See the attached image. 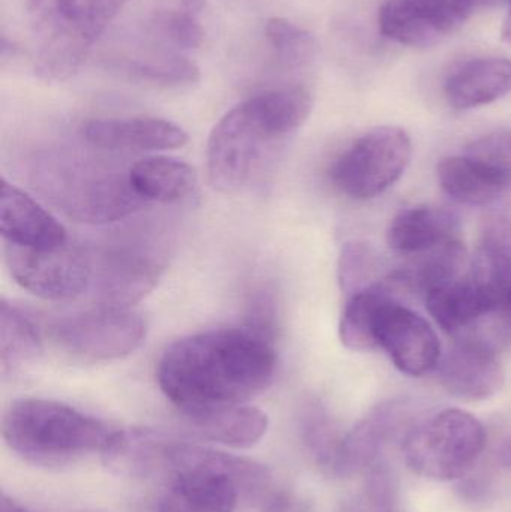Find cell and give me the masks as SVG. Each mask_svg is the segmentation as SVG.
Returning a JSON list of instances; mask_svg holds the SVG:
<instances>
[{"instance_id":"1","label":"cell","mask_w":511,"mask_h":512,"mask_svg":"<svg viewBox=\"0 0 511 512\" xmlns=\"http://www.w3.org/2000/svg\"><path fill=\"white\" fill-rule=\"evenodd\" d=\"M273 339L275 334L249 324L183 337L159 360V388L185 417L243 405L275 379Z\"/></svg>"},{"instance_id":"2","label":"cell","mask_w":511,"mask_h":512,"mask_svg":"<svg viewBox=\"0 0 511 512\" xmlns=\"http://www.w3.org/2000/svg\"><path fill=\"white\" fill-rule=\"evenodd\" d=\"M311 111V93L303 87L261 93L231 108L207 143L213 188L224 194L246 188L273 150L302 128Z\"/></svg>"},{"instance_id":"3","label":"cell","mask_w":511,"mask_h":512,"mask_svg":"<svg viewBox=\"0 0 511 512\" xmlns=\"http://www.w3.org/2000/svg\"><path fill=\"white\" fill-rule=\"evenodd\" d=\"M170 481L153 512H234L242 496H257L270 483L269 469L233 454L173 441Z\"/></svg>"},{"instance_id":"4","label":"cell","mask_w":511,"mask_h":512,"mask_svg":"<svg viewBox=\"0 0 511 512\" xmlns=\"http://www.w3.org/2000/svg\"><path fill=\"white\" fill-rule=\"evenodd\" d=\"M116 430L56 400L11 403L2 423L3 441L36 466H63L89 454L104 453Z\"/></svg>"},{"instance_id":"5","label":"cell","mask_w":511,"mask_h":512,"mask_svg":"<svg viewBox=\"0 0 511 512\" xmlns=\"http://www.w3.org/2000/svg\"><path fill=\"white\" fill-rule=\"evenodd\" d=\"M36 176L63 212L83 224H113L146 206L131 188L128 173L81 159H44Z\"/></svg>"},{"instance_id":"6","label":"cell","mask_w":511,"mask_h":512,"mask_svg":"<svg viewBox=\"0 0 511 512\" xmlns=\"http://www.w3.org/2000/svg\"><path fill=\"white\" fill-rule=\"evenodd\" d=\"M486 432L474 415L446 409L408 430L402 453L408 468L432 481L458 480L482 454Z\"/></svg>"},{"instance_id":"7","label":"cell","mask_w":511,"mask_h":512,"mask_svg":"<svg viewBox=\"0 0 511 512\" xmlns=\"http://www.w3.org/2000/svg\"><path fill=\"white\" fill-rule=\"evenodd\" d=\"M413 155L410 135L398 126H380L357 138L330 170L333 185L357 201L380 197L407 171Z\"/></svg>"},{"instance_id":"8","label":"cell","mask_w":511,"mask_h":512,"mask_svg":"<svg viewBox=\"0 0 511 512\" xmlns=\"http://www.w3.org/2000/svg\"><path fill=\"white\" fill-rule=\"evenodd\" d=\"M147 325L129 307L98 306L54 322L51 337L69 354L111 361L134 354L146 340Z\"/></svg>"},{"instance_id":"9","label":"cell","mask_w":511,"mask_h":512,"mask_svg":"<svg viewBox=\"0 0 511 512\" xmlns=\"http://www.w3.org/2000/svg\"><path fill=\"white\" fill-rule=\"evenodd\" d=\"M5 261L21 288L45 300H74L92 285L90 252L69 245L50 251L5 245Z\"/></svg>"},{"instance_id":"10","label":"cell","mask_w":511,"mask_h":512,"mask_svg":"<svg viewBox=\"0 0 511 512\" xmlns=\"http://www.w3.org/2000/svg\"><path fill=\"white\" fill-rule=\"evenodd\" d=\"M377 345L399 372L413 378L437 369L443 357L432 325L396 297L384 304L378 316Z\"/></svg>"},{"instance_id":"11","label":"cell","mask_w":511,"mask_h":512,"mask_svg":"<svg viewBox=\"0 0 511 512\" xmlns=\"http://www.w3.org/2000/svg\"><path fill=\"white\" fill-rule=\"evenodd\" d=\"M90 291L99 306L131 307L155 289L164 273L159 256L140 248H114L92 254Z\"/></svg>"},{"instance_id":"12","label":"cell","mask_w":511,"mask_h":512,"mask_svg":"<svg viewBox=\"0 0 511 512\" xmlns=\"http://www.w3.org/2000/svg\"><path fill=\"white\" fill-rule=\"evenodd\" d=\"M467 20L461 0H386L378 15L381 35L407 47H429Z\"/></svg>"},{"instance_id":"13","label":"cell","mask_w":511,"mask_h":512,"mask_svg":"<svg viewBox=\"0 0 511 512\" xmlns=\"http://www.w3.org/2000/svg\"><path fill=\"white\" fill-rule=\"evenodd\" d=\"M437 369L444 390L465 402L491 399L506 381L494 346L479 337H462L441 357Z\"/></svg>"},{"instance_id":"14","label":"cell","mask_w":511,"mask_h":512,"mask_svg":"<svg viewBox=\"0 0 511 512\" xmlns=\"http://www.w3.org/2000/svg\"><path fill=\"white\" fill-rule=\"evenodd\" d=\"M83 137L90 146L111 153L159 152L188 143L185 129L156 117L92 120L84 126Z\"/></svg>"},{"instance_id":"15","label":"cell","mask_w":511,"mask_h":512,"mask_svg":"<svg viewBox=\"0 0 511 512\" xmlns=\"http://www.w3.org/2000/svg\"><path fill=\"white\" fill-rule=\"evenodd\" d=\"M0 231L5 245L50 251L68 245L65 227L26 192L2 179Z\"/></svg>"},{"instance_id":"16","label":"cell","mask_w":511,"mask_h":512,"mask_svg":"<svg viewBox=\"0 0 511 512\" xmlns=\"http://www.w3.org/2000/svg\"><path fill=\"white\" fill-rule=\"evenodd\" d=\"M468 277L488 309L489 316L511 309V224H489L470 261Z\"/></svg>"},{"instance_id":"17","label":"cell","mask_w":511,"mask_h":512,"mask_svg":"<svg viewBox=\"0 0 511 512\" xmlns=\"http://www.w3.org/2000/svg\"><path fill=\"white\" fill-rule=\"evenodd\" d=\"M511 92V60L476 57L456 66L444 83V96L453 110L492 104Z\"/></svg>"},{"instance_id":"18","label":"cell","mask_w":511,"mask_h":512,"mask_svg":"<svg viewBox=\"0 0 511 512\" xmlns=\"http://www.w3.org/2000/svg\"><path fill=\"white\" fill-rule=\"evenodd\" d=\"M459 218L452 210L416 206L402 210L387 231V245L399 254L419 255L458 239Z\"/></svg>"},{"instance_id":"19","label":"cell","mask_w":511,"mask_h":512,"mask_svg":"<svg viewBox=\"0 0 511 512\" xmlns=\"http://www.w3.org/2000/svg\"><path fill=\"white\" fill-rule=\"evenodd\" d=\"M129 183L144 204H173L186 200L197 188V173L188 162L150 156L128 171Z\"/></svg>"},{"instance_id":"20","label":"cell","mask_w":511,"mask_h":512,"mask_svg":"<svg viewBox=\"0 0 511 512\" xmlns=\"http://www.w3.org/2000/svg\"><path fill=\"white\" fill-rule=\"evenodd\" d=\"M171 442L149 429L116 430L101 454L102 462L116 474L146 478L165 471Z\"/></svg>"},{"instance_id":"21","label":"cell","mask_w":511,"mask_h":512,"mask_svg":"<svg viewBox=\"0 0 511 512\" xmlns=\"http://www.w3.org/2000/svg\"><path fill=\"white\" fill-rule=\"evenodd\" d=\"M405 289L395 274L350 295L339 322V337L351 351H372L377 345V322L387 301Z\"/></svg>"},{"instance_id":"22","label":"cell","mask_w":511,"mask_h":512,"mask_svg":"<svg viewBox=\"0 0 511 512\" xmlns=\"http://www.w3.org/2000/svg\"><path fill=\"white\" fill-rule=\"evenodd\" d=\"M186 418L201 438L237 450L254 447L269 429V417L261 409L245 403Z\"/></svg>"},{"instance_id":"23","label":"cell","mask_w":511,"mask_h":512,"mask_svg":"<svg viewBox=\"0 0 511 512\" xmlns=\"http://www.w3.org/2000/svg\"><path fill=\"white\" fill-rule=\"evenodd\" d=\"M441 189L453 200L467 206H486L498 200L511 180L471 161L465 155L449 156L437 168Z\"/></svg>"},{"instance_id":"24","label":"cell","mask_w":511,"mask_h":512,"mask_svg":"<svg viewBox=\"0 0 511 512\" xmlns=\"http://www.w3.org/2000/svg\"><path fill=\"white\" fill-rule=\"evenodd\" d=\"M405 409L399 403H387L372 411L353 432L344 436L338 475L366 468L374 462L387 439L405 423Z\"/></svg>"},{"instance_id":"25","label":"cell","mask_w":511,"mask_h":512,"mask_svg":"<svg viewBox=\"0 0 511 512\" xmlns=\"http://www.w3.org/2000/svg\"><path fill=\"white\" fill-rule=\"evenodd\" d=\"M423 297L429 315L449 334H464L489 316L468 273L461 279L431 289Z\"/></svg>"},{"instance_id":"26","label":"cell","mask_w":511,"mask_h":512,"mask_svg":"<svg viewBox=\"0 0 511 512\" xmlns=\"http://www.w3.org/2000/svg\"><path fill=\"white\" fill-rule=\"evenodd\" d=\"M35 72L41 80H69L83 65L93 42L63 21H53L41 32Z\"/></svg>"},{"instance_id":"27","label":"cell","mask_w":511,"mask_h":512,"mask_svg":"<svg viewBox=\"0 0 511 512\" xmlns=\"http://www.w3.org/2000/svg\"><path fill=\"white\" fill-rule=\"evenodd\" d=\"M42 355V340L32 319L3 300L0 304V370L3 378L29 372Z\"/></svg>"},{"instance_id":"28","label":"cell","mask_w":511,"mask_h":512,"mask_svg":"<svg viewBox=\"0 0 511 512\" xmlns=\"http://www.w3.org/2000/svg\"><path fill=\"white\" fill-rule=\"evenodd\" d=\"M414 262L413 268L395 273L407 289L428 294L431 289L464 277L470 267L467 249L461 240H450L437 248L429 249Z\"/></svg>"},{"instance_id":"29","label":"cell","mask_w":511,"mask_h":512,"mask_svg":"<svg viewBox=\"0 0 511 512\" xmlns=\"http://www.w3.org/2000/svg\"><path fill=\"white\" fill-rule=\"evenodd\" d=\"M125 72L141 83L159 87H189L200 81V68L180 54L132 60Z\"/></svg>"},{"instance_id":"30","label":"cell","mask_w":511,"mask_h":512,"mask_svg":"<svg viewBox=\"0 0 511 512\" xmlns=\"http://www.w3.org/2000/svg\"><path fill=\"white\" fill-rule=\"evenodd\" d=\"M302 432L303 441L315 462L330 474L338 475L344 436L339 435L321 406L312 405L306 409Z\"/></svg>"},{"instance_id":"31","label":"cell","mask_w":511,"mask_h":512,"mask_svg":"<svg viewBox=\"0 0 511 512\" xmlns=\"http://www.w3.org/2000/svg\"><path fill=\"white\" fill-rule=\"evenodd\" d=\"M266 38L285 68L308 66L317 54L314 36L285 18H270L267 21Z\"/></svg>"},{"instance_id":"32","label":"cell","mask_w":511,"mask_h":512,"mask_svg":"<svg viewBox=\"0 0 511 512\" xmlns=\"http://www.w3.org/2000/svg\"><path fill=\"white\" fill-rule=\"evenodd\" d=\"M126 2L128 0H62L59 14L53 21H63L95 42Z\"/></svg>"},{"instance_id":"33","label":"cell","mask_w":511,"mask_h":512,"mask_svg":"<svg viewBox=\"0 0 511 512\" xmlns=\"http://www.w3.org/2000/svg\"><path fill=\"white\" fill-rule=\"evenodd\" d=\"M380 258L365 243H348L339 258V283L342 291L350 295L380 282Z\"/></svg>"},{"instance_id":"34","label":"cell","mask_w":511,"mask_h":512,"mask_svg":"<svg viewBox=\"0 0 511 512\" xmlns=\"http://www.w3.org/2000/svg\"><path fill=\"white\" fill-rule=\"evenodd\" d=\"M153 35L162 42L180 50L200 47L204 39L203 27L188 11H161L152 20Z\"/></svg>"},{"instance_id":"35","label":"cell","mask_w":511,"mask_h":512,"mask_svg":"<svg viewBox=\"0 0 511 512\" xmlns=\"http://www.w3.org/2000/svg\"><path fill=\"white\" fill-rule=\"evenodd\" d=\"M462 155L511 180V131H497L471 141Z\"/></svg>"},{"instance_id":"36","label":"cell","mask_w":511,"mask_h":512,"mask_svg":"<svg viewBox=\"0 0 511 512\" xmlns=\"http://www.w3.org/2000/svg\"><path fill=\"white\" fill-rule=\"evenodd\" d=\"M62 0H27L30 17L38 32H42L59 14Z\"/></svg>"},{"instance_id":"37","label":"cell","mask_w":511,"mask_h":512,"mask_svg":"<svg viewBox=\"0 0 511 512\" xmlns=\"http://www.w3.org/2000/svg\"><path fill=\"white\" fill-rule=\"evenodd\" d=\"M263 512H302V507L290 493H273L264 502Z\"/></svg>"},{"instance_id":"38","label":"cell","mask_w":511,"mask_h":512,"mask_svg":"<svg viewBox=\"0 0 511 512\" xmlns=\"http://www.w3.org/2000/svg\"><path fill=\"white\" fill-rule=\"evenodd\" d=\"M507 2H509V0H461V5L468 18L471 17L474 12L495 8V6H500Z\"/></svg>"},{"instance_id":"39","label":"cell","mask_w":511,"mask_h":512,"mask_svg":"<svg viewBox=\"0 0 511 512\" xmlns=\"http://www.w3.org/2000/svg\"><path fill=\"white\" fill-rule=\"evenodd\" d=\"M0 512H29L26 508L21 507L18 502H15L14 499L9 498V496L2 495V499H0Z\"/></svg>"},{"instance_id":"40","label":"cell","mask_w":511,"mask_h":512,"mask_svg":"<svg viewBox=\"0 0 511 512\" xmlns=\"http://www.w3.org/2000/svg\"><path fill=\"white\" fill-rule=\"evenodd\" d=\"M509 5V12H507L506 20H504L503 30H501V36H503L504 41L509 42L511 44V0L507 2Z\"/></svg>"},{"instance_id":"41","label":"cell","mask_w":511,"mask_h":512,"mask_svg":"<svg viewBox=\"0 0 511 512\" xmlns=\"http://www.w3.org/2000/svg\"><path fill=\"white\" fill-rule=\"evenodd\" d=\"M501 462L506 466H511V441L506 442L501 448Z\"/></svg>"},{"instance_id":"42","label":"cell","mask_w":511,"mask_h":512,"mask_svg":"<svg viewBox=\"0 0 511 512\" xmlns=\"http://www.w3.org/2000/svg\"><path fill=\"white\" fill-rule=\"evenodd\" d=\"M60 512H95V511H60Z\"/></svg>"}]
</instances>
